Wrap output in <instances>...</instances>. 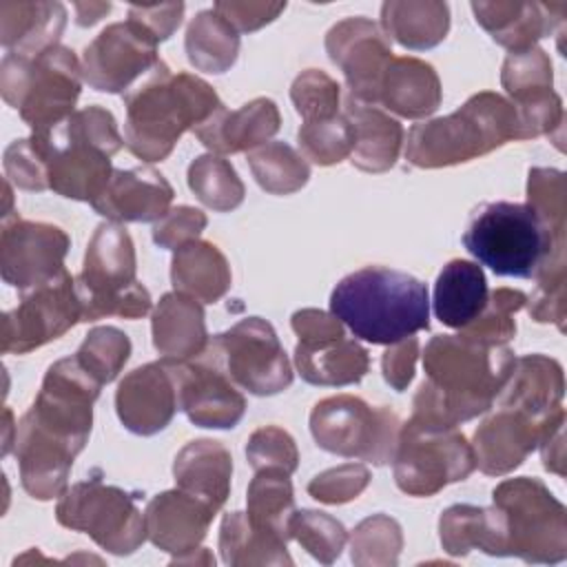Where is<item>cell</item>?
Wrapping results in <instances>:
<instances>
[{
	"mask_svg": "<svg viewBox=\"0 0 567 567\" xmlns=\"http://www.w3.org/2000/svg\"><path fill=\"white\" fill-rule=\"evenodd\" d=\"M100 390L102 383L82 368L75 354L49 365L13 439L20 483L31 498L51 501L66 492L73 461L91 434Z\"/></svg>",
	"mask_w": 567,
	"mask_h": 567,
	"instance_id": "obj_1",
	"label": "cell"
},
{
	"mask_svg": "<svg viewBox=\"0 0 567 567\" xmlns=\"http://www.w3.org/2000/svg\"><path fill=\"white\" fill-rule=\"evenodd\" d=\"M330 312L357 339L390 346L430 328V295L427 286L408 272L365 266L334 286Z\"/></svg>",
	"mask_w": 567,
	"mask_h": 567,
	"instance_id": "obj_4",
	"label": "cell"
},
{
	"mask_svg": "<svg viewBox=\"0 0 567 567\" xmlns=\"http://www.w3.org/2000/svg\"><path fill=\"white\" fill-rule=\"evenodd\" d=\"M135 498V494L104 483L97 472L66 487L55 505V518L62 527L89 534L102 549L128 556L146 540L144 514Z\"/></svg>",
	"mask_w": 567,
	"mask_h": 567,
	"instance_id": "obj_13",
	"label": "cell"
},
{
	"mask_svg": "<svg viewBox=\"0 0 567 567\" xmlns=\"http://www.w3.org/2000/svg\"><path fill=\"white\" fill-rule=\"evenodd\" d=\"M173 186L153 166L115 168L104 190L91 202L93 210L109 221H159L173 202Z\"/></svg>",
	"mask_w": 567,
	"mask_h": 567,
	"instance_id": "obj_25",
	"label": "cell"
},
{
	"mask_svg": "<svg viewBox=\"0 0 567 567\" xmlns=\"http://www.w3.org/2000/svg\"><path fill=\"white\" fill-rule=\"evenodd\" d=\"M184 49L197 71L224 73L237 62L239 33L219 13L206 9L188 22Z\"/></svg>",
	"mask_w": 567,
	"mask_h": 567,
	"instance_id": "obj_39",
	"label": "cell"
},
{
	"mask_svg": "<svg viewBox=\"0 0 567 567\" xmlns=\"http://www.w3.org/2000/svg\"><path fill=\"white\" fill-rule=\"evenodd\" d=\"M381 29L412 51L441 44L450 31V7L439 0H388L381 4Z\"/></svg>",
	"mask_w": 567,
	"mask_h": 567,
	"instance_id": "obj_37",
	"label": "cell"
},
{
	"mask_svg": "<svg viewBox=\"0 0 567 567\" xmlns=\"http://www.w3.org/2000/svg\"><path fill=\"white\" fill-rule=\"evenodd\" d=\"M505 518L507 556L556 565L567 558V509L540 478H505L492 489Z\"/></svg>",
	"mask_w": 567,
	"mask_h": 567,
	"instance_id": "obj_10",
	"label": "cell"
},
{
	"mask_svg": "<svg viewBox=\"0 0 567 567\" xmlns=\"http://www.w3.org/2000/svg\"><path fill=\"white\" fill-rule=\"evenodd\" d=\"M540 456L545 470L565 476V421L556 423L540 441Z\"/></svg>",
	"mask_w": 567,
	"mask_h": 567,
	"instance_id": "obj_57",
	"label": "cell"
},
{
	"mask_svg": "<svg viewBox=\"0 0 567 567\" xmlns=\"http://www.w3.org/2000/svg\"><path fill=\"white\" fill-rule=\"evenodd\" d=\"M489 297L485 272L478 264L467 259L447 261L434 284V315L454 330H463L485 308Z\"/></svg>",
	"mask_w": 567,
	"mask_h": 567,
	"instance_id": "obj_35",
	"label": "cell"
},
{
	"mask_svg": "<svg viewBox=\"0 0 567 567\" xmlns=\"http://www.w3.org/2000/svg\"><path fill=\"white\" fill-rule=\"evenodd\" d=\"M370 483V470L361 463H346L317 474L308 483V494L326 505H341L357 498Z\"/></svg>",
	"mask_w": 567,
	"mask_h": 567,
	"instance_id": "obj_51",
	"label": "cell"
},
{
	"mask_svg": "<svg viewBox=\"0 0 567 567\" xmlns=\"http://www.w3.org/2000/svg\"><path fill=\"white\" fill-rule=\"evenodd\" d=\"M171 281L177 292L199 303H215L230 290L233 272L226 255L215 244L193 239L173 250Z\"/></svg>",
	"mask_w": 567,
	"mask_h": 567,
	"instance_id": "obj_34",
	"label": "cell"
},
{
	"mask_svg": "<svg viewBox=\"0 0 567 567\" xmlns=\"http://www.w3.org/2000/svg\"><path fill=\"white\" fill-rule=\"evenodd\" d=\"M82 321V306L75 277L64 270L60 277L27 290L20 303L2 315L0 348L4 354H27L66 334Z\"/></svg>",
	"mask_w": 567,
	"mask_h": 567,
	"instance_id": "obj_16",
	"label": "cell"
},
{
	"mask_svg": "<svg viewBox=\"0 0 567 567\" xmlns=\"http://www.w3.org/2000/svg\"><path fill=\"white\" fill-rule=\"evenodd\" d=\"M66 27L60 2H0V44L9 53L35 55L58 44Z\"/></svg>",
	"mask_w": 567,
	"mask_h": 567,
	"instance_id": "obj_32",
	"label": "cell"
},
{
	"mask_svg": "<svg viewBox=\"0 0 567 567\" xmlns=\"http://www.w3.org/2000/svg\"><path fill=\"white\" fill-rule=\"evenodd\" d=\"M246 514L248 518L290 540V518L295 514V492L290 474L281 470H257L246 492Z\"/></svg>",
	"mask_w": 567,
	"mask_h": 567,
	"instance_id": "obj_40",
	"label": "cell"
},
{
	"mask_svg": "<svg viewBox=\"0 0 567 567\" xmlns=\"http://www.w3.org/2000/svg\"><path fill=\"white\" fill-rule=\"evenodd\" d=\"M416 359H419V339L414 334L396 343H390L381 357V372L385 383L396 392H403L414 379Z\"/></svg>",
	"mask_w": 567,
	"mask_h": 567,
	"instance_id": "obj_55",
	"label": "cell"
},
{
	"mask_svg": "<svg viewBox=\"0 0 567 567\" xmlns=\"http://www.w3.org/2000/svg\"><path fill=\"white\" fill-rule=\"evenodd\" d=\"M73 7H75V22L80 27H91L111 11V2H75Z\"/></svg>",
	"mask_w": 567,
	"mask_h": 567,
	"instance_id": "obj_58",
	"label": "cell"
},
{
	"mask_svg": "<svg viewBox=\"0 0 567 567\" xmlns=\"http://www.w3.org/2000/svg\"><path fill=\"white\" fill-rule=\"evenodd\" d=\"M394 481L408 496H434L476 470L472 443L458 427L410 416L401 423L392 458Z\"/></svg>",
	"mask_w": 567,
	"mask_h": 567,
	"instance_id": "obj_11",
	"label": "cell"
},
{
	"mask_svg": "<svg viewBox=\"0 0 567 567\" xmlns=\"http://www.w3.org/2000/svg\"><path fill=\"white\" fill-rule=\"evenodd\" d=\"M135 272L137 259L128 230L115 221L100 224L86 246L82 272L75 277L82 321L144 317L153 301Z\"/></svg>",
	"mask_w": 567,
	"mask_h": 567,
	"instance_id": "obj_9",
	"label": "cell"
},
{
	"mask_svg": "<svg viewBox=\"0 0 567 567\" xmlns=\"http://www.w3.org/2000/svg\"><path fill=\"white\" fill-rule=\"evenodd\" d=\"M290 326L299 337L295 346V365L306 383L312 385H352L370 370V354L357 341L346 337L343 323L326 310L301 308Z\"/></svg>",
	"mask_w": 567,
	"mask_h": 567,
	"instance_id": "obj_15",
	"label": "cell"
},
{
	"mask_svg": "<svg viewBox=\"0 0 567 567\" xmlns=\"http://www.w3.org/2000/svg\"><path fill=\"white\" fill-rule=\"evenodd\" d=\"M512 140H520L514 104L494 91H481L454 113L414 124L405 159L416 168H443L487 155Z\"/></svg>",
	"mask_w": 567,
	"mask_h": 567,
	"instance_id": "obj_7",
	"label": "cell"
},
{
	"mask_svg": "<svg viewBox=\"0 0 567 567\" xmlns=\"http://www.w3.org/2000/svg\"><path fill=\"white\" fill-rule=\"evenodd\" d=\"M472 11L476 22L489 33V38L505 47L509 53L534 49L540 38L563 27L565 2H527V0H474Z\"/></svg>",
	"mask_w": 567,
	"mask_h": 567,
	"instance_id": "obj_26",
	"label": "cell"
},
{
	"mask_svg": "<svg viewBox=\"0 0 567 567\" xmlns=\"http://www.w3.org/2000/svg\"><path fill=\"white\" fill-rule=\"evenodd\" d=\"M527 295L514 288H496L489 292L483 312L467 323L461 334L489 346H507L516 334L514 315L525 308Z\"/></svg>",
	"mask_w": 567,
	"mask_h": 567,
	"instance_id": "obj_47",
	"label": "cell"
},
{
	"mask_svg": "<svg viewBox=\"0 0 567 567\" xmlns=\"http://www.w3.org/2000/svg\"><path fill=\"white\" fill-rule=\"evenodd\" d=\"M443 100L441 80L425 60L403 55L392 58L379 82L377 106H383L399 117L421 120L432 115Z\"/></svg>",
	"mask_w": 567,
	"mask_h": 567,
	"instance_id": "obj_28",
	"label": "cell"
},
{
	"mask_svg": "<svg viewBox=\"0 0 567 567\" xmlns=\"http://www.w3.org/2000/svg\"><path fill=\"white\" fill-rule=\"evenodd\" d=\"M184 2H164V4H131L128 20L137 22L148 31L157 42L168 40L182 24Z\"/></svg>",
	"mask_w": 567,
	"mask_h": 567,
	"instance_id": "obj_56",
	"label": "cell"
},
{
	"mask_svg": "<svg viewBox=\"0 0 567 567\" xmlns=\"http://www.w3.org/2000/svg\"><path fill=\"white\" fill-rule=\"evenodd\" d=\"M115 410L122 425L133 434L162 432L179 410L171 361L159 359L131 370L117 385Z\"/></svg>",
	"mask_w": 567,
	"mask_h": 567,
	"instance_id": "obj_23",
	"label": "cell"
},
{
	"mask_svg": "<svg viewBox=\"0 0 567 567\" xmlns=\"http://www.w3.org/2000/svg\"><path fill=\"white\" fill-rule=\"evenodd\" d=\"M217 509L206 501L175 487L153 496L144 509L146 538L168 551L171 565L199 549Z\"/></svg>",
	"mask_w": 567,
	"mask_h": 567,
	"instance_id": "obj_24",
	"label": "cell"
},
{
	"mask_svg": "<svg viewBox=\"0 0 567 567\" xmlns=\"http://www.w3.org/2000/svg\"><path fill=\"white\" fill-rule=\"evenodd\" d=\"M281 126V115L270 97H255L228 111L224 104L193 133L215 155L248 153L266 144Z\"/></svg>",
	"mask_w": 567,
	"mask_h": 567,
	"instance_id": "obj_27",
	"label": "cell"
},
{
	"mask_svg": "<svg viewBox=\"0 0 567 567\" xmlns=\"http://www.w3.org/2000/svg\"><path fill=\"white\" fill-rule=\"evenodd\" d=\"M82 82V62L62 44L35 55L7 53L0 62V95L31 126V133H44L64 122L73 113Z\"/></svg>",
	"mask_w": 567,
	"mask_h": 567,
	"instance_id": "obj_8",
	"label": "cell"
},
{
	"mask_svg": "<svg viewBox=\"0 0 567 567\" xmlns=\"http://www.w3.org/2000/svg\"><path fill=\"white\" fill-rule=\"evenodd\" d=\"M2 164H4L7 179L13 182L18 188L38 190V193L49 188L44 159H42L40 151L35 148V144L31 142V137L13 140L4 148Z\"/></svg>",
	"mask_w": 567,
	"mask_h": 567,
	"instance_id": "obj_52",
	"label": "cell"
},
{
	"mask_svg": "<svg viewBox=\"0 0 567 567\" xmlns=\"http://www.w3.org/2000/svg\"><path fill=\"white\" fill-rule=\"evenodd\" d=\"M206 215L195 206H175L171 208L159 221L153 226V241L159 248L177 250L179 246L199 239L202 230L206 228Z\"/></svg>",
	"mask_w": 567,
	"mask_h": 567,
	"instance_id": "obj_53",
	"label": "cell"
},
{
	"mask_svg": "<svg viewBox=\"0 0 567 567\" xmlns=\"http://www.w3.org/2000/svg\"><path fill=\"white\" fill-rule=\"evenodd\" d=\"M281 536L255 525L246 512H228L219 525L221 560L230 567L292 565Z\"/></svg>",
	"mask_w": 567,
	"mask_h": 567,
	"instance_id": "obj_38",
	"label": "cell"
},
{
	"mask_svg": "<svg viewBox=\"0 0 567 567\" xmlns=\"http://www.w3.org/2000/svg\"><path fill=\"white\" fill-rule=\"evenodd\" d=\"M401 549V525L388 514L363 518L350 534V558L359 567H394Z\"/></svg>",
	"mask_w": 567,
	"mask_h": 567,
	"instance_id": "obj_43",
	"label": "cell"
},
{
	"mask_svg": "<svg viewBox=\"0 0 567 567\" xmlns=\"http://www.w3.org/2000/svg\"><path fill=\"white\" fill-rule=\"evenodd\" d=\"M565 394L563 368L545 354L516 357L514 370L498 394V405L520 408L536 416H549L560 410Z\"/></svg>",
	"mask_w": 567,
	"mask_h": 567,
	"instance_id": "obj_33",
	"label": "cell"
},
{
	"mask_svg": "<svg viewBox=\"0 0 567 567\" xmlns=\"http://www.w3.org/2000/svg\"><path fill=\"white\" fill-rule=\"evenodd\" d=\"M248 465L257 470H281L292 474L299 467V450L295 439L277 425L255 430L246 443Z\"/></svg>",
	"mask_w": 567,
	"mask_h": 567,
	"instance_id": "obj_50",
	"label": "cell"
},
{
	"mask_svg": "<svg viewBox=\"0 0 567 567\" xmlns=\"http://www.w3.org/2000/svg\"><path fill=\"white\" fill-rule=\"evenodd\" d=\"M399 430L396 412L370 405L354 394L321 399L310 412V432L321 450L372 465L392 463Z\"/></svg>",
	"mask_w": 567,
	"mask_h": 567,
	"instance_id": "obj_12",
	"label": "cell"
},
{
	"mask_svg": "<svg viewBox=\"0 0 567 567\" xmlns=\"http://www.w3.org/2000/svg\"><path fill=\"white\" fill-rule=\"evenodd\" d=\"M343 115L352 124L354 146L350 153L352 166L365 173L390 171L403 146V126L396 117L377 104L361 102L352 95L343 102Z\"/></svg>",
	"mask_w": 567,
	"mask_h": 567,
	"instance_id": "obj_29",
	"label": "cell"
},
{
	"mask_svg": "<svg viewBox=\"0 0 567 567\" xmlns=\"http://www.w3.org/2000/svg\"><path fill=\"white\" fill-rule=\"evenodd\" d=\"M507 346H489L465 334H434L423 350L425 381L412 401V416L456 427L485 414L514 370Z\"/></svg>",
	"mask_w": 567,
	"mask_h": 567,
	"instance_id": "obj_2",
	"label": "cell"
},
{
	"mask_svg": "<svg viewBox=\"0 0 567 567\" xmlns=\"http://www.w3.org/2000/svg\"><path fill=\"white\" fill-rule=\"evenodd\" d=\"M501 84L516 109L520 140L563 131V100L554 91L551 60L540 47L509 53L501 69Z\"/></svg>",
	"mask_w": 567,
	"mask_h": 567,
	"instance_id": "obj_19",
	"label": "cell"
},
{
	"mask_svg": "<svg viewBox=\"0 0 567 567\" xmlns=\"http://www.w3.org/2000/svg\"><path fill=\"white\" fill-rule=\"evenodd\" d=\"M124 146L142 162L166 159L186 131H195L219 106L215 89L186 71L173 73L157 62L124 93Z\"/></svg>",
	"mask_w": 567,
	"mask_h": 567,
	"instance_id": "obj_3",
	"label": "cell"
},
{
	"mask_svg": "<svg viewBox=\"0 0 567 567\" xmlns=\"http://www.w3.org/2000/svg\"><path fill=\"white\" fill-rule=\"evenodd\" d=\"M284 9L286 2L268 0H217L213 4V11L219 13L237 33H250L270 24Z\"/></svg>",
	"mask_w": 567,
	"mask_h": 567,
	"instance_id": "obj_54",
	"label": "cell"
},
{
	"mask_svg": "<svg viewBox=\"0 0 567 567\" xmlns=\"http://www.w3.org/2000/svg\"><path fill=\"white\" fill-rule=\"evenodd\" d=\"M257 184L270 195H290L310 179V166L301 153L286 142H266L246 153Z\"/></svg>",
	"mask_w": 567,
	"mask_h": 567,
	"instance_id": "obj_41",
	"label": "cell"
},
{
	"mask_svg": "<svg viewBox=\"0 0 567 567\" xmlns=\"http://www.w3.org/2000/svg\"><path fill=\"white\" fill-rule=\"evenodd\" d=\"M47 166L49 188L66 199L93 202L113 175L111 157L124 137L104 106H84L44 133L29 135Z\"/></svg>",
	"mask_w": 567,
	"mask_h": 567,
	"instance_id": "obj_5",
	"label": "cell"
},
{
	"mask_svg": "<svg viewBox=\"0 0 567 567\" xmlns=\"http://www.w3.org/2000/svg\"><path fill=\"white\" fill-rule=\"evenodd\" d=\"M157 44L137 22H113L84 49L82 80L102 93H126L159 62Z\"/></svg>",
	"mask_w": 567,
	"mask_h": 567,
	"instance_id": "obj_17",
	"label": "cell"
},
{
	"mask_svg": "<svg viewBox=\"0 0 567 567\" xmlns=\"http://www.w3.org/2000/svg\"><path fill=\"white\" fill-rule=\"evenodd\" d=\"M290 538H295L321 565H332L348 540L341 520L319 509H295L290 518Z\"/></svg>",
	"mask_w": 567,
	"mask_h": 567,
	"instance_id": "obj_46",
	"label": "cell"
},
{
	"mask_svg": "<svg viewBox=\"0 0 567 567\" xmlns=\"http://www.w3.org/2000/svg\"><path fill=\"white\" fill-rule=\"evenodd\" d=\"M173 476L179 489L206 501L219 512L230 496L233 456L219 441L197 439L177 452Z\"/></svg>",
	"mask_w": 567,
	"mask_h": 567,
	"instance_id": "obj_31",
	"label": "cell"
},
{
	"mask_svg": "<svg viewBox=\"0 0 567 567\" xmlns=\"http://www.w3.org/2000/svg\"><path fill=\"white\" fill-rule=\"evenodd\" d=\"M290 100L303 122L328 120L339 115L341 86L326 71L306 69L295 78L290 86Z\"/></svg>",
	"mask_w": 567,
	"mask_h": 567,
	"instance_id": "obj_49",
	"label": "cell"
},
{
	"mask_svg": "<svg viewBox=\"0 0 567 567\" xmlns=\"http://www.w3.org/2000/svg\"><path fill=\"white\" fill-rule=\"evenodd\" d=\"M328 58L343 71L348 95L377 104L379 82L392 55L390 38L383 29L363 18H346L326 33Z\"/></svg>",
	"mask_w": 567,
	"mask_h": 567,
	"instance_id": "obj_21",
	"label": "cell"
},
{
	"mask_svg": "<svg viewBox=\"0 0 567 567\" xmlns=\"http://www.w3.org/2000/svg\"><path fill=\"white\" fill-rule=\"evenodd\" d=\"M230 381L257 396H272L290 388L292 365L275 328L261 317H246L226 332L208 339L204 352Z\"/></svg>",
	"mask_w": 567,
	"mask_h": 567,
	"instance_id": "obj_14",
	"label": "cell"
},
{
	"mask_svg": "<svg viewBox=\"0 0 567 567\" xmlns=\"http://www.w3.org/2000/svg\"><path fill=\"white\" fill-rule=\"evenodd\" d=\"M527 206L536 210L543 224L556 235L567 233V184L565 173L556 168H529Z\"/></svg>",
	"mask_w": 567,
	"mask_h": 567,
	"instance_id": "obj_48",
	"label": "cell"
},
{
	"mask_svg": "<svg viewBox=\"0 0 567 567\" xmlns=\"http://www.w3.org/2000/svg\"><path fill=\"white\" fill-rule=\"evenodd\" d=\"M69 235L47 221L4 219L0 233V275L18 290H33L64 272Z\"/></svg>",
	"mask_w": 567,
	"mask_h": 567,
	"instance_id": "obj_18",
	"label": "cell"
},
{
	"mask_svg": "<svg viewBox=\"0 0 567 567\" xmlns=\"http://www.w3.org/2000/svg\"><path fill=\"white\" fill-rule=\"evenodd\" d=\"M82 368L102 385L117 379L131 357V339L115 326H97L89 330L75 352Z\"/></svg>",
	"mask_w": 567,
	"mask_h": 567,
	"instance_id": "obj_45",
	"label": "cell"
},
{
	"mask_svg": "<svg viewBox=\"0 0 567 567\" xmlns=\"http://www.w3.org/2000/svg\"><path fill=\"white\" fill-rule=\"evenodd\" d=\"M151 330L155 350L168 361L197 359L210 339L202 303L177 290L162 295L151 317Z\"/></svg>",
	"mask_w": 567,
	"mask_h": 567,
	"instance_id": "obj_30",
	"label": "cell"
},
{
	"mask_svg": "<svg viewBox=\"0 0 567 567\" xmlns=\"http://www.w3.org/2000/svg\"><path fill=\"white\" fill-rule=\"evenodd\" d=\"M186 179L195 197L217 213L237 208L246 195L244 182L224 155L206 153L195 157L188 166Z\"/></svg>",
	"mask_w": 567,
	"mask_h": 567,
	"instance_id": "obj_42",
	"label": "cell"
},
{
	"mask_svg": "<svg viewBox=\"0 0 567 567\" xmlns=\"http://www.w3.org/2000/svg\"><path fill=\"white\" fill-rule=\"evenodd\" d=\"M439 538L450 556L481 549L489 556H507L505 518L498 507L452 505L439 518Z\"/></svg>",
	"mask_w": 567,
	"mask_h": 567,
	"instance_id": "obj_36",
	"label": "cell"
},
{
	"mask_svg": "<svg viewBox=\"0 0 567 567\" xmlns=\"http://www.w3.org/2000/svg\"><path fill=\"white\" fill-rule=\"evenodd\" d=\"M496 408L498 410L474 430L472 439L476 467L487 476L514 472L540 445L543 436L556 423L565 421V408L549 416H536L512 405Z\"/></svg>",
	"mask_w": 567,
	"mask_h": 567,
	"instance_id": "obj_20",
	"label": "cell"
},
{
	"mask_svg": "<svg viewBox=\"0 0 567 567\" xmlns=\"http://www.w3.org/2000/svg\"><path fill=\"white\" fill-rule=\"evenodd\" d=\"M301 155L319 166H332L350 157L354 146L352 124L343 113L328 120L303 122L297 131Z\"/></svg>",
	"mask_w": 567,
	"mask_h": 567,
	"instance_id": "obj_44",
	"label": "cell"
},
{
	"mask_svg": "<svg viewBox=\"0 0 567 567\" xmlns=\"http://www.w3.org/2000/svg\"><path fill=\"white\" fill-rule=\"evenodd\" d=\"M463 246L498 277L532 279L545 268H565V237H556L527 204H481L463 233Z\"/></svg>",
	"mask_w": 567,
	"mask_h": 567,
	"instance_id": "obj_6",
	"label": "cell"
},
{
	"mask_svg": "<svg viewBox=\"0 0 567 567\" xmlns=\"http://www.w3.org/2000/svg\"><path fill=\"white\" fill-rule=\"evenodd\" d=\"M179 410L197 427L230 430L246 412V396L230 377L206 354L190 361H171Z\"/></svg>",
	"mask_w": 567,
	"mask_h": 567,
	"instance_id": "obj_22",
	"label": "cell"
}]
</instances>
